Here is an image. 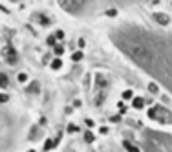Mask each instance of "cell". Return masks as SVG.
Wrapping results in <instances>:
<instances>
[{"instance_id":"cell-1","label":"cell","mask_w":172,"mask_h":152,"mask_svg":"<svg viewBox=\"0 0 172 152\" xmlns=\"http://www.w3.org/2000/svg\"><path fill=\"white\" fill-rule=\"evenodd\" d=\"M115 48L172 94V33L125 22L112 28Z\"/></svg>"},{"instance_id":"cell-2","label":"cell","mask_w":172,"mask_h":152,"mask_svg":"<svg viewBox=\"0 0 172 152\" xmlns=\"http://www.w3.org/2000/svg\"><path fill=\"white\" fill-rule=\"evenodd\" d=\"M143 149L145 152H172V137L165 132L148 128L143 134Z\"/></svg>"},{"instance_id":"cell-3","label":"cell","mask_w":172,"mask_h":152,"mask_svg":"<svg viewBox=\"0 0 172 152\" xmlns=\"http://www.w3.org/2000/svg\"><path fill=\"white\" fill-rule=\"evenodd\" d=\"M148 117H152V119L159 121V123H170L172 121V114L165 106H159V105H156V106H152L148 110Z\"/></svg>"},{"instance_id":"cell-4","label":"cell","mask_w":172,"mask_h":152,"mask_svg":"<svg viewBox=\"0 0 172 152\" xmlns=\"http://www.w3.org/2000/svg\"><path fill=\"white\" fill-rule=\"evenodd\" d=\"M59 6H60L64 11L72 13V15H79L82 9H86L88 4H86V2H81V0H60Z\"/></svg>"},{"instance_id":"cell-5","label":"cell","mask_w":172,"mask_h":152,"mask_svg":"<svg viewBox=\"0 0 172 152\" xmlns=\"http://www.w3.org/2000/svg\"><path fill=\"white\" fill-rule=\"evenodd\" d=\"M4 57H6V62H7V64H11V66L19 62L17 50H15L13 46H6V48H4Z\"/></svg>"},{"instance_id":"cell-6","label":"cell","mask_w":172,"mask_h":152,"mask_svg":"<svg viewBox=\"0 0 172 152\" xmlns=\"http://www.w3.org/2000/svg\"><path fill=\"white\" fill-rule=\"evenodd\" d=\"M26 92H28V94H38V92H40V83H38V81L28 83V84H26Z\"/></svg>"},{"instance_id":"cell-7","label":"cell","mask_w":172,"mask_h":152,"mask_svg":"<svg viewBox=\"0 0 172 152\" xmlns=\"http://www.w3.org/2000/svg\"><path fill=\"white\" fill-rule=\"evenodd\" d=\"M154 20L161 26H169V22H170L169 15H165V13H154Z\"/></svg>"},{"instance_id":"cell-8","label":"cell","mask_w":172,"mask_h":152,"mask_svg":"<svg viewBox=\"0 0 172 152\" xmlns=\"http://www.w3.org/2000/svg\"><path fill=\"white\" fill-rule=\"evenodd\" d=\"M35 20H37L40 26H50L51 24V20H50V17L46 13H35Z\"/></svg>"},{"instance_id":"cell-9","label":"cell","mask_w":172,"mask_h":152,"mask_svg":"<svg viewBox=\"0 0 172 152\" xmlns=\"http://www.w3.org/2000/svg\"><path fill=\"white\" fill-rule=\"evenodd\" d=\"M62 66H64V62H62V59H60V57H53V59H51V62H50V68H51L53 72L62 70Z\"/></svg>"},{"instance_id":"cell-10","label":"cell","mask_w":172,"mask_h":152,"mask_svg":"<svg viewBox=\"0 0 172 152\" xmlns=\"http://www.w3.org/2000/svg\"><path fill=\"white\" fill-rule=\"evenodd\" d=\"M51 149H55V141H53V137H46V141L42 145V150L48 152V150H51Z\"/></svg>"},{"instance_id":"cell-11","label":"cell","mask_w":172,"mask_h":152,"mask_svg":"<svg viewBox=\"0 0 172 152\" xmlns=\"http://www.w3.org/2000/svg\"><path fill=\"white\" fill-rule=\"evenodd\" d=\"M132 106L137 108V110H141V108L145 106V99H143V97H134V99H132Z\"/></svg>"},{"instance_id":"cell-12","label":"cell","mask_w":172,"mask_h":152,"mask_svg":"<svg viewBox=\"0 0 172 152\" xmlns=\"http://www.w3.org/2000/svg\"><path fill=\"white\" fill-rule=\"evenodd\" d=\"M17 81H19L20 84H28V83H29V75H28L26 72H19V74H17Z\"/></svg>"},{"instance_id":"cell-13","label":"cell","mask_w":172,"mask_h":152,"mask_svg":"<svg viewBox=\"0 0 172 152\" xmlns=\"http://www.w3.org/2000/svg\"><path fill=\"white\" fill-rule=\"evenodd\" d=\"M84 143H94L95 141V134L92 132V130H84Z\"/></svg>"},{"instance_id":"cell-14","label":"cell","mask_w":172,"mask_h":152,"mask_svg":"<svg viewBox=\"0 0 172 152\" xmlns=\"http://www.w3.org/2000/svg\"><path fill=\"white\" fill-rule=\"evenodd\" d=\"M57 44H59V40L55 38V35H53V33L46 37V46H50V48H55Z\"/></svg>"},{"instance_id":"cell-15","label":"cell","mask_w":172,"mask_h":152,"mask_svg":"<svg viewBox=\"0 0 172 152\" xmlns=\"http://www.w3.org/2000/svg\"><path fill=\"white\" fill-rule=\"evenodd\" d=\"M64 51H66V48H64L62 44H57V46L53 48V57H62Z\"/></svg>"},{"instance_id":"cell-16","label":"cell","mask_w":172,"mask_h":152,"mask_svg":"<svg viewBox=\"0 0 172 152\" xmlns=\"http://www.w3.org/2000/svg\"><path fill=\"white\" fill-rule=\"evenodd\" d=\"M7 86H9V77L6 75V74H0V88L6 90Z\"/></svg>"},{"instance_id":"cell-17","label":"cell","mask_w":172,"mask_h":152,"mask_svg":"<svg viewBox=\"0 0 172 152\" xmlns=\"http://www.w3.org/2000/svg\"><path fill=\"white\" fill-rule=\"evenodd\" d=\"M82 59H84V51H81V50H77V51L72 53V60L73 62H81Z\"/></svg>"},{"instance_id":"cell-18","label":"cell","mask_w":172,"mask_h":152,"mask_svg":"<svg viewBox=\"0 0 172 152\" xmlns=\"http://www.w3.org/2000/svg\"><path fill=\"white\" fill-rule=\"evenodd\" d=\"M53 35H55V38H57V40H64V37H66V33H64V29H55V31H53Z\"/></svg>"},{"instance_id":"cell-19","label":"cell","mask_w":172,"mask_h":152,"mask_svg":"<svg viewBox=\"0 0 172 152\" xmlns=\"http://www.w3.org/2000/svg\"><path fill=\"white\" fill-rule=\"evenodd\" d=\"M66 132L75 134V132H79V127H77L75 123H68V127H66Z\"/></svg>"},{"instance_id":"cell-20","label":"cell","mask_w":172,"mask_h":152,"mask_svg":"<svg viewBox=\"0 0 172 152\" xmlns=\"http://www.w3.org/2000/svg\"><path fill=\"white\" fill-rule=\"evenodd\" d=\"M125 149H126L128 152H139V149H137L135 145H132L130 141H125Z\"/></svg>"},{"instance_id":"cell-21","label":"cell","mask_w":172,"mask_h":152,"mask_svg":"<svg viewBox=\"0 0 172 152\" xmlns=\"http://www.w3.org/2000/svg\"><path fill=\"white\" fill-rule=\"evenodd\" d=\"M123 99H125V101H132V99H134V92H132V90H125V92H123Z\"/></svg>"},{"instance_id":"cell-22","label":"cell","mask_w":172,"mask_h":152,"mask_svg":"<svg viewBox=\"0 0 172 152\" xmlns=\"http://www.w3.org/2000/svg\"><path fill=\"white\" fill-rule=\"evenodd\" d=\"M6 103H9V95L6 92H0V105H6Z\"/></svg>"},{"instance_id":"cell-23","label":"cell","mask_w":172,"mask_h":152,"mask_svg":"<svg viewBox=\"0 0 172 152\" xmlns=\"http://www.w3.org/2000/svg\"><path fill=\"white\" fill-rule=\"evenodd\" d=\"M77 46H79V50H81V51H82V50H84V48H86V40H84V38L81 37V38H79V40H77Z\"/></svg>"},{"instance_id":"cell-24","label":"cell","mask_w":172,"mask_h":152,"mask_svg":"<svg viewBox=\"0 0 172 152\" xmlns=\"http://www.w3.org/2000/svg\"><path fill=\"white\" fill-rule=\"evenodd\" d=\"M148 90H150L152 94H157V92H159V88H157V84H156V83H150V84H148Z\"/></svg>"},{"instance_id":"cell-25","label":"cell","mask_w":172,"mask_h":152,"mask_svg":"<svg viewBox=\"0 0 172 152\" xmlns=\"http://www.w3.org/2000/svg\"><path fill=\"white\" fill-rule=\"evenodd\" d=\"M104 15H106V17H115V15H117V11H115V9H106V11H104Z\"/></svg>"},{"instance_id":"cell-26","label":"cell","mask_w":172,"mask_h":152,"mask_svg":"<svg viewBox=\"0 0 172 152\" xmlns=\"http://www.w3.org/2000/svg\"><path fill=\"white\" fill-rule=\"evenodd\" d=\"M84 123H86V127H88V128H92V127L95 125V123H94V119H90V117H86V119H84Z\"/></svg>"},{"instance_id":"cell-27","label":"cell","mask_w":172,"mask_h":152,"mask_svg":"<svg viewBox=\"0 0 172 152\" xmlns=\"http://www.w3.org/2000/svg\"><path fill=\"white\" fill-rule=\"evenodd\" d=\"M73 106H75V108H81V106H82V101H81V99H75V101H73Z\"/></svg>"},{"instance_id":"cell-28","label":"cell","mask_w":172,"mask_h":152,"mask_svg":"<svg viewBox=\"0 0 172 152\" xmlns=\"http://www.w3.org/2000/svg\"><path fill=\"white\" fill-rule=\"evenodd\" d=\"M99 132H101V134H108V128H106V127H101V128H99Z\"/></svg>"},{"instance_id":"cell-29","label":"cell","mask_w":172,"mask_h":152,"mask_svg":"<svg viewBox=\"0 0 172 152\" xmlns=\"http://www.w3.org/2000/svg\"><path fill=\"white\" fill-rule=\"evenodd\" d=\"M26 152H37V150H35V149H28Z\"/></svg>"},{"instance_id":"cell-30","label":"cell","mask_w":172,"mask_h":152,"mask_svg":"<svg viewBox=\"0 0 172 152\" xmlns=\"http://www.w3.org/2000/svg\"><path fill=\"white\" fill-rule=\"evenodd\" d=\"M70 152H75V150H70Z\"/></svg>"}]
</instances>
